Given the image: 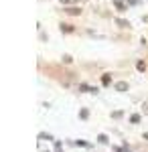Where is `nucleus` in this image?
<instances>
[{
  "instance_id": "f257e3e1",
  "label": "nucleus",
  "mask_w": 148,
  "mask_h": 152,
  "mask_svg": "<svg viewBox=\"0 0 148 152\" xmlns=\"http://www.w3.org/2000/svg\"><path fill=\"white\" fill-rule=\"evenodd\" d=\"M114 6H116V8H120V10H126V4L122 2V0H114Z\"/></svg>"
},
{
  "instance_id": "f03ea898",
  "label": "nucleus",
  "mask_w": 148,
  "mask_h": 152,
  "mask_svg": "<svg viewBox=\"0 0 148 152\" xmlns=\"http://www.w3.org/2000/svg\"><path fill=\"white\" fill-rule=\"evenodd\" d=\"M61 31H63V33H71L73 26H71V24H61Z\"/></svg>"
},
{
  "instance_id": "7ed1b4c3",
  "label": "nucleus",
  "mask_w": 148,
  "mask_h": 152,
  "mask_svg": "<svg viewBox=\"0 0 148 152\" xmlns=\"http://www.w3.org/2000/svg\"><path fill=\"white\" fill-rule=\"evenodd\" d=\"M67 12H69V14H79V12H81V8L73 6V8H67Z\"/></svg>"
},
{
  "instance_id": "20e7f679",
  "label": "nucleus",
  "mask_w": 148,
  "mask_h": 152,
  "mask_svg": "<svg viewBox=\"0 0 148 152\" xmlns=\"http://www.w3.org/2000/svg\"><path fill=\"white\" fill-rule=\"evenodd\" d=\"M116 23L120 24V26H122V28H126V26H130V24L126 23V20H120V18H118V20H116Z\"/></svg>"
},
{
  "instance_id": "39448f33",
  "label": "nucleus",
  "mask_w": 148,
  "mask_h": 152,
  "mask_svg": "<svg viewBox=\"0 0 148 152\" xmlns=\"http://www.w3.org/2000/svg\"><path fill=\"white\" fill-rule=\"evenodd\" d=\"M116 87H118V89H120V91H124L126 87H128V85H126V83H118V85H116Z\"/></svg>"
}]
</instances>
